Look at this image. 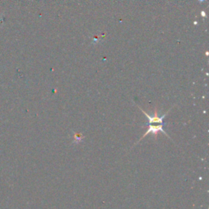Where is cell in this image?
<instances>
[{"mask_svg":"<svg viewBox=\"0 0 209 209\" xmlns=\"http://www.w3.org/2000/svg\"><path fill=\"white\" fill-rule=\"evenodd\" d=\"M159 133H163L164 135H166L167 137H168L169 139H171V137H169L168 135L167 134V133L164 131V129H163V124H148V129H147V131H146L145 134L141 137V139L137 141V144L139 141H141L144 137H146L148 134H149V133H152L154 136H156ZM137 144H136V145H137Z\"/></svg>","mask_w":209,"mask_h":209,"instance_id":"obj_1","label":"cell"},{"mask_svg":"<svg viewBox=\"0 0 209 209\" xmlns=\"http://www.w3.org/2000/svg\"><path fill=\"white\" fill-rule=\"evenodd\" d=\"M139 109L141 110V112L143 113L144 114H145V116L148 118V119H149V123H148V124H163V119H164V118L166 117V115L168 114V113L169 112V110L168 112L164 114L163 115H162V116H159V114H158V111H157V109H154V116H150L149 114H148L147 113L144 111L141 107H139Z\"/></svg>","mask_w":209,"mask_h":209,"instance_id":"obj_2","label":"cell"},{"mask_svg":"<svg viewBox=\"0 0 209 209\" xmlns=\"http://www.w3.org/2000/svg\"><path fill=\"white\" fill-rule=\"evenodd\" d=\"M200 1H201V2H202V1H203V0H200Z\"/></svg>","mask_w":209,"mask_h":209,"instance_id":"obj_3","label":"cell"}]
</instances>
